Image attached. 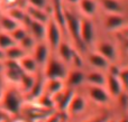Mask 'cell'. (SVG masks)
Masks as SVG:
<instances>
[{"instance_id": "6da1fadb", "label": "cell", "mask_w": 128, "mask_h": 122, "mask_svg": "<svg viewBox=\"0 0 128 122\" xmlns=\"http://www.w3.org/2000/svg\"><path fill=\"white\" fill-rule=\"evenodd\" d=\"M25 104H26V100H25L24 94L20 92V90L17 86L8 85L1 101H0L1 109L10 118L17 119L19 116H22Z\"/></svg>"}, {"instance_id": "7a4b0ae2", "label": "cell", "mask_w": 128, "mask_h": 122, "mask_svg": "<svg viewBox=\"0 0 128 122\" xmlns=\"http://www.w3.org/2000/svg\"><path fill=\"white\" fill-rule=\"evenodd\" d=\"M84 95L86 96L88 101H91L93 104L99 107H108L114 102L112 98L108 93L104 86H84Z\"/></svg>"}, {"instance_id": "3957f363", "label": "cell", "mask_w": 128, "mask_h": 122, "mask_svg": "<svg viewBox=\"0 0 128 122\" xmlns=\"http://www.w3.org/2000/svg\"><path fill=\"white\" fill-rule=\"evenodd\" d=\"M68 73V65L60 58H50L48 62L44 66V73L43 76L45 80H53V78H58V80L65 81L66 76Z\"/></svg>"}, {"instance_id": "277c9868", "label": "cell", "mask_w": 128, "mask_h": 122, "mask_svg": "<svg viewBox=\"0 0 128 122\" xmlns=\"http://www.w3.org/2000/svg\"><path fill=\"white\" fill-rule=\"evenodd\" d=\"M81 22H82L81 18L78 17V16L75 15L74 12H72L71 10L65 9V28H66V31L70 34L72 39L75 42V44L86 47L81 40Z\"/></svg>"}, {"instance_id": "5b68a950", "label": "cell", "mask_w": 128, "mask_h": 122, "mask_svg": "<svg viewBox=\"0 0 128 122\" xmlns=\"http://www.w3.org/2000/svg\"><path fill=\"white\" fill-rule=\"evenodd\" d=\"M88 109V99L84 94H81L76 91L75 95L73 96L72 101L70 103L68 111H66V117L71 118H79L83 116Z\"/></svg>"}, {"instance_id": "8992f818", "label": "cell", "mask_w": 128, "mask_h": 122, "mask_svg": "<svg viewBox=\"0 0 128 122\" xmlns=\"http://www.w3.org/2000/svg\"><path fill=\"white\" fill-rule=\"evenodd\" d=\"M75 93H76L75 90L70 89V87H65L62 92L52 96L54 101V104H55V111H58L66 116V111H68V107H70V103L72 101L73 96L75 95Z\"/></svg>"}, {"instance_id": "52a82bcc", "label": "cell", "mask_w": 128, "mask_h": 122, "mask_svg": "<svg viewBox=\"0 0 128 122\" xmlns=\"http://www.w3.org/2000/svg\"><path fill=\"white\" fill-rule=\"evenodd\" d=\"M62 33H63V30L61 29V27L51 18L50 21L47 22V30H46V40L51 48L58 51V46L63 42Z\"/></svg>"}, {"instance_id": "ba28073f", "label": "cell", "mask_w": 128, "mask_h": 122, "mask_svg": "<svg viewBox=\"0 0 128 122\" xmlns=\"http://www.w3.org/2000/svg\"><path fill=\"white\" fill-rule=\"evenodd\" d=\"M22 26L27 28L28 33L36 39L37 43L45 42L46 39V30H47V24H43V22L34 21L27 16V19L25 20Z\"/></svg>"}, {"instance_id": "9c48e42d", "label": "cell", "mask_w": 128, "mask_h": 122, "mask_svg": "<svg viewBox=\"0 0 128 122\" xmlns=\"http://www.w3.org/2000/svg\"><path fill=\"white\" fill-rule=\"evenodd\" d=\"M106 89H107V91H108V93L110 94V96L112 98L114 101L117 98H119V96L126 91L124 84H122V80H120V77H119V75L111 74V73L107 74Z\"/></svg>"}, {"instance_id": "30bf717a", "label": "cell", "mask_w": 128, "mask_h": 122, "mask_svg": "<svg viewBox=\"0 0 128 122\" xmlns=\"http://www.w3.org/2000/svg\"><path fill=\"white\" fill-rule=\"evenodd\" d=\"M66 87L73 89L78 91V89L86 86V72L80 68H71L68 69V76L65 78Z\"/></svg>"}, {"instance_id": "8fae6325", "label": "cell", "mask_w": 128, "mask_h": 122, "mask_svg": "<svg viewBox=\"0 0 128 122\" xmlns=\"http://www.w3.org/2000/svg\"><path fill=\"white\" fill-rule=\"evenodd\" d=\"M96 37V28L93 25L92 20L89 18H84L82 19L81 22V40L83 43L84 46H89L94 42Z\"/></svg>"}, {"instance_id": "7c38bea8", "label": "cell", "mask_w": 128, "mask_h": 122, "mask_svg": "<svg viewBox=\"0 0 128 122\" xmlns=\"http://www.w3.org/2000/svg\"><path fill=\"white\" fill-rule=\"evenodd\" d=\"M32 56L35 58V61L37 62V64L40 67H44L46 65V63L48 62L50 57V46L47 43L40 42L37 43L34 48V51L32 52Z\"/></svg>"}, {"instance_id": "4fadbf2b", "label": "cell", "mask_w": 128, "mask_h": 122, "mask_svg": "<svg viewBox=\"0 0 128 122\" xmlns=\"http://www.w3.org/2000/svg\"><path fill=\"white\" fill-rule=\"evenodd\" d=\"M88 63L90 64V66L92 67V69L100 71V72L109 71V68H110V66H111L109 61H107L106 58H104L102 55H100L98 52L89 54Z\"/></svg>"}, {"instance_id": "5bb4252c", "label": "cell", "mask_w": 128, "mask_h": 122, "mask_svg": "<svg viewBox=\"0 0 128 122\" xmlns=\"http://www.w3.org/2000/svg\"><path fill=\"white\" fill-rule=\"evenodd\" d=\"M106 82H107V74H104V72L96 71V69H91L89 72H86V85L106 87Z\"/></svg>"}, {"instance_id": "9a60e30c", "label": "cell", "mask_w": 128, "mask_h": 122, "mask_svg": "<svg viewBox=\"0 0 128 122\" xmlns=\"http://www.w3.org/2000/svg\"><path fill=\"white\" fill-rule=\"evenodd\" d=\"M100 55H102L107 61H109V63L111 62H116L118 57V54H117V47L115 46L114 44L109 42H102L98 45L97 47V51Z\"/></svg>"}, {"instance_id": "2e32d148", "label": "cell", "mask_w": 128, "mask_h": 122, "mask_svg": "<svg viewBox=\"0 0 128 122\" xmlns=\"http://www.w3.org/2000/svg\"><path fill=\"white\" fill-rule=\"evenodd\" d=\"M20 68L22 69L25 74H30V75H37L40 65L35 61V58L32 56V54H27L25 57H22L19 61Z\"/></svg>"}, {"instance_id": "e0dca14e", "label": "cell", "mask_w": 128, "mask_h": 122, "mask_svg": "<svg viewBox=\"0 0 128 122\" xmlns=\"http://www.w3.org/2000/svg\"><path fill=\"white\" fill-rule=\"evenodd\" d=\"M126 22V19L122 15H117V13H108L104 19V27L108 30H118L122 28Z\"/></svg>"}, {"instance_id": "ac0fdd59", "label": "cell", "mask_w": 128, "mask_h": 122, "mask_svg": "<svg viewBox=\"0 0 128 122\" xmlns=\"http://www.w3.org/2000/svg\"><path fill=\"white\" fill-rule=\"evenodd\" d=\"M58 55H60V60L62 61V62H64L66 65H71L76 51H75V49L73 48V46H71L68 43L62 42L58 48Z\"/></svg>"}, {"instance_id": "d6986e66", "label": "cell", "mask_w": 128, "mask_h": 122, "mask_svg": "<svg viewBox=\"0 0 128 122\" xmlns=\"http://www.w3.org/2000/svg\"><path fill=\"white\" fill-rule=\"evenodd\" d=\"M66 87L65 81L53 78V80H45V93L51 96L56 95L58 93L62 92Z\"/></svg>"}, {"instance_id": "ffe728a7", "label": "cell", "mask_w": 128, "mask_h": 122, "mask_svg": "<svg viewBox=\"0 0 128 122\" xmlns=\"http://www.w3.org/2000/svg\"><path fill=\"white\" fill-rule=\"evenodd\" d=\"M26 12H27V16H28L32 20H34V21L47 24V22L50 21V19H51V13H50V11L42 10V9H36V8H32V7L27 6Z\"/></svg>"}, {"instance_id": "44dd1931", "label": "cell", "mask_w": 128, "mask_h": 122, "mask_svg": "<svg viewBox=\"0 0 128 122\" xmlns=\"http://www.w3.org/2000/svg\"><path fill=\"white\" fill-rule=\"evenodd\" d=\"M37 80V75H30V74H25L22 75V80H20L19 84H18V89L20 90L24 96L26 98V95L30 92V90L33 89V86L35 85V82Z\"/></svg>"}, {"instance_id": "7402d4cb", "label": "cell", "mask_w": 128, "mask_h": 122, "mask_svg": "<svg viewBox=\"0 0 128 122\" xmlns=\"http://www.w3.org/2000/svg\"><path fill=\"white\" fill-rule=\"evenodd\" d=\"M19 26H22V25H19L16 20H14L10 16L7 15L6 12L0 15V28H1L0 31H4V33L11 34Z\"/></svg>"}, {"instance_id": "603a6c76", "label": "cell", "mask_w": 128, "mask_h": 122, "mask_svg": "<svg viewBox=\"0 0 128 122\" xmlns=\"http://www.w3.org/2000/svg\"><path fill=\"white\" fill-rule=\"evenodd\" d=\"M79 7L86 18H92L98 10V3L96 0H80Z\"/></svg>"}, {"instance_id": "cb8c5ba5", "label": "cell", "mask_w": 128, "mask_h": 122, "mask_svg": "<svg viewBox=\"0 0 128 122\" xmlns=\"http://www.w3.org/2000/svg\"><path fill=\"white\" fill-rule=\"evenodd\" d=\"M102 9L107 13H117L122 15V4L119 0H99Z\"/></svg>"}, {"instance_id": "d4e9b609", "label": "cell", "mask_w": 128, "mask_h": 122, "mask_svg": "<svg viewBox=\"0 0 128 122\" xmlns=\"http://www.w3.org/2000/svg\"><path fill=\"white\" fill-rule=\"evenodd\" d=\"M28 53L24 51V49L20 47V45L16 44L12 47L8 48L7 51H4V55H6V60L9 61H15V62H19L22 57L27 55Z\"/></svg>"}, {"instance_id": "484cf974", "label": "cell", "mask_w": 128, "mask_h": 122, "mask_svg": "<svg viewBox=\"0 0 128 122\" xmlns=\"http://www.w3.org/2000/svg\"><path fill=\"white\" fill-rule=\"evenodd\" d=\"M7 15H9L14 20L18 22L19 25H24L25 20L27 19V12L25 9H22V7L19 6H14V7H10L8 9V11H6Z\"/></svg>"}, {"instance_id": "4316f807", "label": "cell", "mask_w": 128, "mask_h": 122, "mask_svg": "<svg viewBox=\"0 0 128 122\" xmlns=\"http://www.w3.org/2000/svg\"><path fill=\"white\" fill-rule=\"evenodd\" d=\"M36 44H37L36 39L30 35V34H28V35H27L26 37H25L18 45H20V47H22V48L24 49L26 53L32 54V52H33L34 48H35Z\"/></svg>"}, {"instance_id": "83f0119b", "label": "cell", "mask_w": 128, "mask_h": 122, "mask_svg": "<svg viewBox=\"0 0 128 122\" xmlns=\"http://www.w3.org/2000/svg\"><path fill=\"white\" fill-rule=\"evenodd\" d=\"M14 45H16V43L12 39L10 34L4 33V31H0V48L2 51H7L8 48L12 47Z\"/></svg>"}, {"instance_id": "f1b7e54d", "label": "cell", "mask_w": 128, "mask_h": 122, "mask_svg": "<svg viewBox=\"0 0 128 122\" xmlns=\"http://www.w3.org/2000/svg\"><path fill=\"white\" fill-rule=\"evenodd\" d=\"M27 6L42 10H48L51 9V1L50 0H27ZM51 13V12H50Z\"/></svg>"}, {"instance_id": "f546056e", "label": "cell", "mask_w": 128, "mask_h": 122, "mask_svg": "<svg viewBox=\"0 0 128 122\" xmlns=\"http://www.w3.org/2000/svg\"><path fill=\"white\" fill-rule=\"evenodd\" d=\"M28 34L29 33H28V30H27V28H25L24 26H19L17 29H15L10 35H11V37H12V39L15 40L16 44H19Z\"/></svg>"}, {"instance_id": "4dcf8cb0", "label": "cell", "mask_w": 128, "mask_h": 122, "mask_svg": "<svg viewBox=\"0 0 128 122\" xmlns=\"http://www.w3.org/2000/svg\"><path fill=\"white\" fill-rule=\"evenodd\" d=\"M68 120V117L64 113H61L58 111H53L44 119L43 122H64Z\"/></svg>"}, {"instance_id": "1f68e13d", "label": "cell", "mask_w": 128, "mask_h": 122, "mask_svg": "<svg viewBox=\"0 0 128 122\" xmlns=\"http://www.w3.org/2000/svg\"><path fill=\"white\" fill-rule=\"evenodd\" d=\"M110 114L108 113H98V114H92L89 118L84 119L82 122H107L110 119Z\"/></svg>"}, {"instance_id": "d6a6232c", "label": "cell", "mask_w": 128, "mask_h": 122, "mask_svg": "<svg viewBox=\"0 0 128 122\" xmlns=\"http://www.w3.org/2000/svg\"><path fill=\"white\" fill-rule=\"evenodd\" d=\"M7 86H8V84H7L6 80H4V75H2V72H0V101H1L2 96H4Z\"/></svg>"}, {"instance_id": "836d02e7", "label": "cell", "mask_w": 128, "mask_h": 122, "mask_svg": "<svg viewBox=\"0 0 128 122\" xmlns=\"http://www.w3.org/2000/svg\"><path fill=\"white\" fill-rule=\"evenodd\" d=\"M4 60H6V55H4V51H2V49L0 48V61H1V62H4Z\"/></svg>"}, {"instance_id": "e575fe53", "label": "cell", "mask_w": 128, "mask_h": 122, "mask_svg": "<svg viewBox=\"0 0 128 122\" xmlns=\"http://www.w3.org/2000/svg\"><path fill=\"white\" fill-rule=\"evenodd\" d=\"M118 122H128V116H122L118 118Z\"/></svg>"}, {"instance_id": "d590c367", "label": "cell", "mask_w": 128, "mask_h": 122, "mask_svg": "<svg viewBox=\"0 0 128 122\" xmlns=\"http://www.w3.org/2000/svg\"><path fill=\"white\" fill-rule=\"evenodd\" d=\"M66 1L68 3H71V4H79L80 0H63V2Z\"/></svg>"}, {"instance_id": "8d00e7d4", "label": "cell", "mask_w": 128, "mask_h": 122, "mask_svg": "<svg viewBox=\"0 0 128 122\" xmlns=\"http://www.w3.org/2000/svg\"><path fill=\"white\" fill-rule=\"evenodd\" d=\"M107 122H118V118H115V117H110V119H109Z\"/></svg>"}, {"instance_id": "74e56055", "label": "cell", "mask_w": 128, "mask_h": 122, "mask_svg": "<svg viewBox=\"0 0 128 122\" xmlns=\"http://www.w3.org/2000/svg\"><path fill=\"white\" fill-rule=\"evenodd\" d=\"M4 122H18V119H12V118H9L7 120H4Z\"/></svg>"}, {"instance_id": "f35d334b", "label": "cell", "mask_w": 128, "mask_h": 122, "mask_svg": "<svg viewBox=\"0 0 128 122\" xmlns=\"http://www.w3.org/2000/svg\"><path fill=\"white\" fill-rule=\"evenodd\" d=\"M18 122H25V121H22V120H19V119H18Z\"/></svg>"}, {"instance_id": "ab89813d", "label": "cell", "mask_w": 128, "mask_h": 122, "mask_svg": "<svg viewBox=\"0 0 128 122\" xmlns=\"http://www.w3.org/2000/svg\"><path fill=\"white\" fill-rule=\"evenodd\" d=\"M126 93H127V95H128V87L126 89Z\"/></svg>"}, {"instance_id": "60d3db41", "label": "cell", "mask_w": 128, "mask_h": 122, "mask_svg": "<svg viewBox=\"0 0 128 122\" xmlns=\"http://www.w3.org/2000/svg\"><path fill=\"white\" fill-rule=\"evenodd\" d=\"M64 122H68V120H65V121H64Z\"/></svg>"}]
</instances>
